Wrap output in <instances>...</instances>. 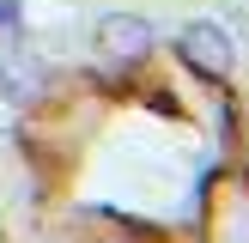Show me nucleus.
Masks as SVG:
<instances>
[{"mask_svg":"<svg viewBox=\"0 0 249 243\" xmlns=\"http://www.w3.org/2000/svg\"><path fill=\"white\" fill-rule=\"evenodd\" d=\"M177 55L189 61V67H201L207 79H231V67H237V49H231V36L219 31V24L195 18L177 31Z\"/></svg>","mask_w":249,"mask_h":243,"instance_id":"nucleus-1","label":"nucleus"},{"mask_svg":"<svg viewBox=\"0 0 249 243\" xmlns=\"http://www.w3.org/2000/svg\"><path fill=\"white\" fill-rule=\"evenodd\" d=\"M152 24L146 18H134V12H104L97 18V55L104 61H116V67H134V61H146L152 55Z\"/></svg>","mask_w":249,"mask_h":243,"instance_id":"nucleus-2","label":"nucleus"},{"mask_svg":"<svg viewBox=\"0 0 249 243\" xmlns=\"http://www.w3.org/2000/svg\"><path fill=\"white\" fill-rule=\"evenodd\" d=\"M0 97H6L12 109H24V104L43 97V67H36L24 49H6V55H0Z\"/></svg>","mask_w":249,"mask_h":243,"instance_id":"nucleus-3","label":"nucleus"}]
</instances>
